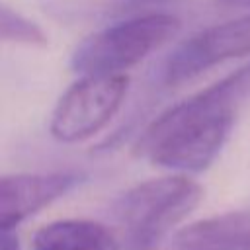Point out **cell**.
Wrapping results in <instances>:
<instances>
[{"mask_svg": "<svg viewBox=\"0 0 250 250\" xmlns=\"http://www.w3.org/2000/svg\"><path fill=\"white\" fill-rule=\"evenodd\" d=\"M248 94L250 64L160 113L139 137L135 154L170 170H205L221 152L236 105Z\"/></svg>", "mask_w": 250, "mask_h": 250, "instance_id": "6da1fadb", "label": "cell"}, {"mask_svg": "<svg viewBox=\"0 0 250 250\" xmlns=\"http://www.w3.org/2000/svg\"><path fill=\"white\" fill-rule=\"evenodd\" d=\"M203 199V188L188 176L141 182L111 203V219L131 250H152Z\"/></svg>", "mask_w": 250, "mask_h": 250, "instance_id": "7a4b0ae2", "label": "cell"}, {"mask_svg": "<svg viewBox=\"0 0 250 250\" xmlns=\"http://www.w3.org/2000/svg\"><path fill=\"white\" fill-rule=\"evenodd\" d=\"M180 25L168 12H146L105 25L76 45L70 66L80 74H119L170 41Z\"/></svg>", "mask_w": 250, "mask_h": 250, "instance_id": "3957f363", "label": "cell"}, {"mask_svg": "<svg viewBox=\"0 0 250 250\" xmlns=\"http://www.w3.org/2000/svg\"><path fill=\"white\" fill-rule=\"evenodd\" d=\"M129 88L125 74H84L57 102L51 135L61 143H78L102 131L117 113Z\"/></svg>", "mask_w": 250, "mask_h": 250, "instance_id": "277c9868", "label": "cell"}, {"mask_svg": "<svg viewBox=\"0 0 250 250\" xmlns=\"http://www.w3.org/2000/svg\"><path fill=\"white\" fill-rule=\"evenodd\" d=\"M250 55V14L205 27L178 43L158 68L162 86H180L229 59Z\"/></svg>", "mask_w": 250, "mask_h": 250, "instance_id": "5b68a950", "label": "cell"}, {"mask_svg": "<svg viewBox=\"0 0 250 250\" xmlns=\"http://www.w3.org/2000/svg\"><path fill=\"white\" fill-rule=\"evenodd\" d=\"M84 180L76 172L12 174L0 180V229H14Z\"/></svg>", "mask_w": 250, "mask_h": 250, "instance_id": "8992f818", "label": "cell"}, {"mask_svg": "<svg viewBox=\"0 0 250 250\" xmlns=\"http://www.w3.org/2000/svg\"><path fill=\"white\" fill-rule=\"evenodd\" d=\"M174 250H250V213L230 211L191 223L174 236Z\"/></svg>", "mask_w": 250, "mask_h": 250, "instance_id": "52a82bcc", "label": "cell"}, {"mask_svg": "<svg viewBox=\"0 0 250 250\" xmlns=\"http://www.w3.org/2000/svg\"><path fill=\"white\" fill-rule=\"evenodd\" d=\"M33 250H119L113 232L88 219H62L41 227L31 240Z\"/></svg>", "mask_w": 250, "mask_h": 250, "instance_id": "ba28073f", "label": "cell"}, {"mask_svg": "<svg viewBox=\"0 0 250 250\" xmlns=\"http://www.w3.org/2000/svg\"><path fill=\"white\" fill-rule=\"evenodd\" d=\"M174 0H41V10L62 25L102 23Z\"/></svg>", "mask_w": 250, "mask_h": 250, "instance_id": "9c48e42d", "label": "cell"}, {"mask_svg": "<svg viewBox=\"0 0 250 250\" xmlns=\"http://www.w3.org/2000/svg\"><path fill=\"white\" fill-rule=\"evenodd\" d=\"M0 37L6 43H18L27 47H47L49 43L45 31L37 23H33L23 14L4 2L0 4Z\"/></svg>", "mask_w": 250, "mask_h": 250, "instance_id": "30bf717a", "label": "cell"}, {"mask_svg": "<svg viewBox=\"0 0 250 250\" xmlns=\"http://www.w3.org/2000/svg\"><path fill=\"white\" fill-rule=\"evenodd\" d=\"M0 250H21L20 248L18 234L14 232V229H2V234H0Z\"/></svg>", "mask_w": 250, "mask_h": 250, "instance_id": "8fae6325", "label": "cell"}, {"mask_svg": "<svg viewBox=\"0 0 250 250\" xmlns=\"http://www.w3.org/2000/svg\"><path fill=\"white\" fill-rule=\"evenodd\" d=\"M215 2L225 8H250V0H215Z\"/></svg>", "mask_w": 250, "mask_h": 250, "instance_id": "7c38bea8", "label": "cell"}]
</instances>
